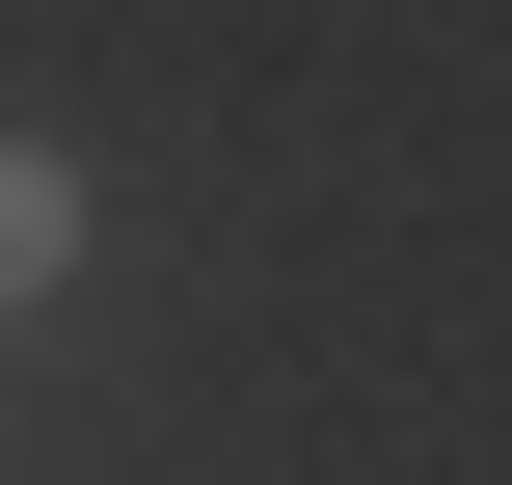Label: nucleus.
<instances>
[{
    "label": "nucleus",
    "instance_id": "1",
    "mask_svg": "<svg viewBox=\"0 0 512 485\" xmlns=\"http://www.w3.org/2000/svg\"><path fill=\"white\" fill-rule=\"evenodd\" d=\"M54 270H81V162H27V135H0V297H54Z\"/></svg>",
    "mask_w": 512,
    "mask_h": 485
}]
</instances>
